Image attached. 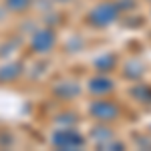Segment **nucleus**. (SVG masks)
<instances>
[{
  "instance_id": "f257e3e1",
  "label": "nucleus",
  "mask_w": 151,
  "mask_h": 151,
  "mask_svg": "<svg viewBox=\"0 0 151 151\" xmlns=\"http://www.w3.org/2000/svg\"><path fill=\"white\" fill-rule=\"evenodd\" d=\"M119 14H121L119 4L113 2V0H107V2H101V4L93 6L87 12V24L93 26V28H107L119 18Z\"/></svg>"
},
{
  "instance_id": "f03ea898",
  "label": "nucleus",
  "mask_w": 151,
  "mask_h": 151,
  "mask_svg": "<svg viewBox=\"0 0 151 151\" xmlns=\"http://www.w3.org/2000/svg\"><path fill=\"white\" fill-rule=\"evenodd\" d=\"M89 113L99 123H113L117 117L121 115V107L115 101H111V99H99V101H93L91 103Z\"/></svg>"
},
{
  "instance_id": "7ed1b4c3",
  "label": "nucleus",
  "mask_w": 151,
  "mask_h": 151,
  "mask_svg": "<svg viewBox=\"0 0 151 151\" xmlns=\"http://www.w3.org/2000/svg\"><path fill=\"white\" fill-rule=\"evenodd\" d=\"M52 145L57 149H79L85 145V137H83L79 131L70 127H65V129H58L57 133L52 135Z\"/></svg>"
},
{
  "instance_id": "20e7f679",
  "label": "nucleus",
  "mask_w": 151,
  "mask_h": 151,
  "mask_svg": "<svg viewBox=\"0 0 151 151\" xmlns=\"http://www.w3.org/2000/svg\"><path fill=\"white\" fill-rule=\"evenodd\" d=\"M55 42H57V36H55V30H50V28H38L30 36V48L38 55L50 52L55 48Z\"/></svg>"
},
{
  "instance_id": "39448f33",
  "label": "nucleus",
  "mask_w": 151,
  "mask_h": 151,
  "mask_svg": "<svg viewBox=\"0 0 151 151\" xmlns=\"http://www.w3.org/2000/svg\"><path fill=\"white\" fill-rule=\"evenodd\" d=\"M113 89H115V83L111 81L107 75H103V73H99V75L89 79V93L91 95L107 97L109 93H113Z\"/></svg>"
},
{
  "instance_id": "423d86ee",
  "label": "nucleus",
  "mask_w": 151,
  "mask_h": 151,
  "mask_svg": "<svg viewBox=\"0 0 151 151\" xmlns=\"http://www.w3.org/2000/svg\"><path fill=\"white\" fill-rule=\"evenodd\" d=\"M52 93L57 95V97H60V99H73V97H77V95L81 93V87L75 81H60L55 85Z\"/></svg>"
},
{
  "instance_id": "0eeeda50",
  "label": "nucleus",
  "mask_w": 151,
  "mask_h": 151,
  "mask_svg": "<svg viewBox=\"0 0 151 151\" xmlns=\"http://www.w3.org/2000/svg\"><path fill=\"white\" fill-rule=\"evenodd\" d=\"M22 73L20 63H8L4 67H0V83H14Z\"/></svg>"
},
{
  "instance_id": "6e6552de",
  "label": "nucleus",
  "mask_w": 151,
  "mask_h": 151,
  "mask_svg": "<svg viewBox=\"0 0 151 151\" xmlns=\"http://www.w3.org/2000/svg\"><path fill=\"white\" fill-rule=\"evenodd\" d=\"M115 65H117V58L113 52H105L99 58H95V69H97V73H103V75L111 73L115 69Z\"/></svg>"
},
{
  "instance_id": "1a4fd4ad",
  "label": "nucleus",
  "mask_w": 151,
  "mask_h": 151,
  "mask_svg": "<svg viewBox=\"0 0 151 151\" xmlns=\"http://www.w3.org/2000/svg\"><path fill=\"white\" fill-rule=\"evenodd\" d=\"M93 139L103 147L107 141L113 139V131H111V127H109V123H99L97 127L93 129Z\"/></svg>"
},
{
  "instance_id": "9d476101",
  "label": "nucleus",
  "mask_w": 151,
  "mask_h": 151,
  "mask_svg": "<svg viewBox=\"0 0 151 151\" xmlns=\"http://www.w3.org/2000/svg\"><path fill=\"white\" fill-rule=\"evenodd\" d=\"M143 63L141 60H129L127 65H125V70H123V75L127 77V79H139L141 75H143Z\"/></svg>"
},
{
  "instance_id": "9b49d317",
  "label": "nucleus",
  "mask_w": 151,
  "mask_h": 151,
  "mask_svg": "<svg viewBox=\"0 0 151 151\" xmlns=\"http://www.w3.org/2000/svg\"><path fill=\"white\" fill-rule=\"evenodd\" d=\"M131 95L139 103H151V87L149 85H137V87H133Z\"/></svg>"
},
{
  "instance_id": "f8f14e48",
  "label": "nucleus",
  "mask_w": 151,
  "mask_h": 151,
  "mask_svg": "<svg viewBox=\"0 0 151 151\" xmlns=\"http://www.w3.org/2000/svg\"><path fill=\"white\" fill-rule=\"evenodd\" d=\"M4 6H6L10 12L20 14V12H26L30 6H32V0H4Z\"/></svg>"
}]
</instances>
